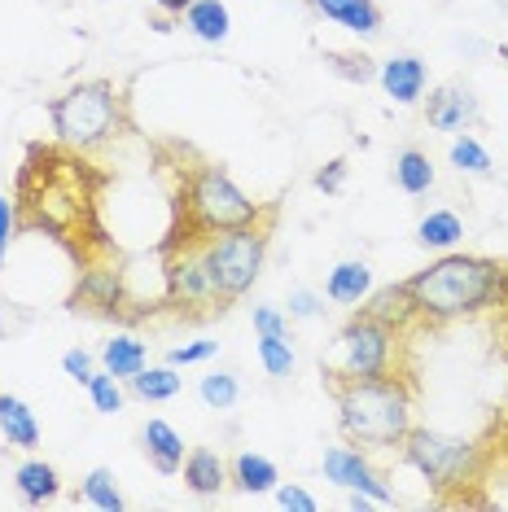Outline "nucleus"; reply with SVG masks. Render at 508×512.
<instances>
[{"label": "nucleus", "mask_w": 508, "mask_h": 512, "mask_svg": "<svg viewBox=\"0 0 508 512\" xmlns=\"http://www.w3.org/2000/svg\"><path fill=\"white\" fill-rule=\"evenodd\" d=\"M180 162L167 171L171 176V232L163 241V250H180V246H202L206 237L241 224H254V219L276 215V206H263L241 189V184L228 176L219 162L193 158V149L176 145Z\"/></svg>", "instance_id": "obj_1"}, {"label": "nucleus", "mask_w": 508, "mask_h": 512, "mask_svg": "<svg viewBox=\"0 0 508 512\" xmlns=\"http://www.w3.org/2000/svg\"><path fill=\"white\" fill-rule=\"evenodd\" d=\"M403 285L417 311V329H443V324L495 316L508 307V263L491 254L447 250Z\"/></svg>", "instance_id": "obj_2"}, {"label": "nucleus", "mask_w": 508, "mask_h": 512, "mask_svg": "<svg viewBox=\"0 0 508 512\" xmlns=\"http://www.w3.org/2000/svg\"><path fill=\"white\" fill-rule=\"evenodd\" d=\"M329 390H333V403H338V429L346 442L377 451V447H399L408 438L412 412H417V381H412V372L329 381Z\"/></svg>", "instance_id": "obj_3"}, {"label": "nucleus", "mask_w": 508, "mask_h": 512, "mask_svg": "<svg viewBox=\"0 0 508 512\" xmlns=\"http://www.w3.org/2000/svg\"><path fill=\"white\" fill-rule=\"evenodd\" d=\"M40 149H44V145H40ZM27 162L44 176L36 202H22V211H31V206H44V215H31L27 228L53 232V237L66 241V246L75 250V259H84V263L97 259L84 237H92L101 250H110L106 232H101V224H97V211H92V189H84L88 162H79L75 149H71V158L57 154V149H44V162H49V167H40V154L31 149Z\"/></svg>", "instance_id": "obj_4"}, {"label": "nucleus", "mask_w": 508, "mask_h": 512, "mask_svg": "<svg viewBox=\"0 0 508 512\" xmlns=\"http://www.w3.org/2000/svg\"><path fill=\"white\" fill-rule=\"evenodd\" d=\"M403 460L417 469L425 482L438 491V499H473L478 504L482 495H473L495 469L491 442H469L456 434H443V429H425L412 425L408 438L399 442Z\"/></svg>", "instance_id": "obj_5"}, {"label": "nucleus", "mask_w": 508, "mask_h": 512, "mask_svg": "<svg viewBox=\"0 0 508 512\" xmlns=\"http://www.w3.org/2000/svg\"><path fill=\"white\" fill-rule=\"evenodd\" d=\"M53 136L75 154H97L127 132V97L114 79H79L49 101Z\"/></svg>", "instance_id": "obj_6"}, {"label": "nucleus", "mask_w": 508, "mask_h": 512, "mask_svg": "<svg viewBox=\"0 0 508 512\" xmlns=\"http://www.w3.org/2000/svg\"><path fill=\"white\" fill-rule=\"evenodd\" d=\"M403 342H408V333L360 307L338 329V337H333V346L325 355V381H360V377L412 372V368H403V359H399Z\"/></svg>", "instance_id": "obj_7"}, {"label": "nucleus", "mask_w": 508, "mask_h": 512, "mask_svg": "<svg viewBox=\"0 0 508 512\" xmlns=\"http://www.w3.org/2000/svg\"><path fill=\"white\" fill-rule=\"evenodd\" d=\"M272 224L276 215L268 219H254V224L215 232V237L202 241V263L211 272V285L224 302L246 298L254 281L263 272V259H268V241H272Z\"/></svg>", "instance_id": "obj_8"}, {"label": "nucleus", "mask_w": 508, "mask_h": 512, "mask_svg": "<svg viewBox=\"0 0 508 512\" xmlns=\"http://www.w3.org/2000/svg\"><path fill=\"white\" fill-rule=\"evenodd\" d=\"M163 276H167V307L184 320H206V316H224L228 302L215 294L211 272L202 263V246H180L163 250Z\"/></svg>", "instance_id": "obj_9"}, {"label": "nucleus", "mask_w": 508, "mask_h": 512, "mask_svg": "<svg viewBox=\"0 0 508 512\" xmlns=\"http://www.w3.org/2000/svg\"><path fill=\"white\" fill-rule=\"evenodd\" d=\"M71 311H84V316H114V320H136V311H127V294H123V272L110 263L92 259L79 281L66 298Z\"/></svg>", "instance_id": "obj_10"}, {"label": "nucleus", "mask_w": 508, "mask_h": 512, "mask_svg": "<svg viewBox=\"0 0 508 512\" xmlns=\"http://www.w3.org/2000/svg\"><path fill=\"white\" fill-rule=\"evenodd\" d=\"M320 469H325V482L342 486V491H360V495L373 499V504H395V491L386 486V477L368 464V451L355 447V442H346V447H329Z\"/></svg>", "instance_id": "obj_11"}, {"label": "nucleus", "mask_w": 508, "mask_h": 512, "mask_svg": "<svg viewBox=\"0 0 508 512\" xmlns=\"http://www.w3.org/2000/svg\"><path fill=\"white\" fill-rule=\"evenodd\" d=\"M478 97L465 88V84H443L430 92V101H425V123L434 127V132H465V127L478 123Z\"/></svg>", "instance_id": "obj_12"}, {"label": "nucleus", "mask_w": 508, "mask_h": 512, "mask_svg": "<svg viewBox=\"0 0 508 512\" xmlns=\"http://www.w3.org/2000/svg\"><path fill=\"white\" fill-rule=\"evenodd\" d=\"M377 79L395 106H417L425 97V88H430V66L412 53H399V57H390V62L377 66Z\"/></svg>", "instance_id": "obj_13"}, {"label": "nucleus", "mask_w": 508, "mask_h": 512, "mask_svg": "<svg viewBox=\"0 0 508 512\" xmlns=\"http://www.w3.org/2000/svg\"><path fill=\"white\" fill-rule=\"evenodd\" d=\"M307 5L320 18L355 31V36H381V27H386V14H381L377 0H307Z\"/></svg>", "instance_id": "obj_14"}, {"label": "nucleus", "mask_w": 508, "mask_h": 512, "mask_svg": "<svg viewBox=\"0 0 508 512\" xmlns=\"http://www.w3.org/2000/svg\"><path fill=\"white\" fill-rule=\"evenodd\" d=\"M180 473H184V486L198 499H215L228 486V460L219 456L215 447H193L189 456H184Z\"/></svg>", "instance_id": "obj_15"}, {"label": "nucleus", "mask_w": 508, "mask_h": 512, "mask_svg": "<svg viewBox=\"0 0 508 512\" xmlns=\"http://www.w3.org/2000/svg\"><path fill=\"white\" fill-rule=\"evenodd\" d=\"M141 451H145V460L154 464L163 477H171V473H180V464H184V438H180V429L176 425H167V421H145V429H141Z\"/></svg>", "instance_id": "obj_16"}, {"label": "nucleus", "mask_w": 508, "mask_h": 512, "mask_svg": "<svg viewBox=\"0 0 508 512\" xmlns=\"http://www.w3.org/2000/svg\"><path fill=\"white\" fill-rule=\"evenodd\" d=\"M228 486L237 495H272L281 486V469L268 456H254V451H237L228 460Z\"/></svg>", "instance_id": "obj_17"}, {"label": "nucleus", "mask_w": 508, "mask_h": 512, "mask_svg": "<svg viewBox=\"0 0 508 512\" xmlns=\"http://www.w3.org/2000/svg\"><path fill=\"white\" fill-rule=\"evenodd\" d=\"M373 289H377L373 285V267H368L364 259H342L329 272V281H325V298L338 302V307H360Z\"/></svg>", "instance_id": "obj_18"}, {"label": "nucleus", "mask_w": 508, "mask_h": 512, "mask_svg": "<svg viewBox=\"0 0 508 512\" xmlns=\"http://www.w3.org/2000/svg\"><path fill=\"white\" fill-rule=\"evenodd\" d=\"M180 27L202 44H224L228 31H233V14H228L224 0H193V5L184 9Z\"/></svg>", "instance_id": "obj_19"}, {"label": "nucleus", "mask_w": 508, "mask_h": 512, "mask_svg": "<svg viewBox=\"0 0 508 512\" xmlns=\"http://www.w3.org/2000/svg\"><path fill=\"white\" fill-rule=\"evenodd\" d=\"M0 434H5V442L18 451L40 447V421L18 394H0Z\"/></svg>", "instance_id": "obj_20"}, {"label": "nucleus", "mask_w": 508, "mask_h": 512, "mask_svg": "<svg viewBox=\"0 0 508 512\" xmlns=\"http://www.w3.org/2000/svg\"><path fill=\"white\" fill-rule=\"evenodd\" d=\"M360 307L373 311L377 320L395 324V329H403V333H417V311H412V298H408V285H403V281L386 285V289H373Z\"/></svg>", "instance_id": "obj_21"}, {"label": "nucleus", "mask_w": 508, "mask_h": 512, "mask_svg": "<svg viewBox=\"0 0 508 512\" xmlns=\"http://www.w3.org/2000/svg\"><path fill=\"white\" fill-rule=\"evenodd\" d=\"M127 390L141 403H171L184 390V377L176 364H145L136 377H127Z\"/></svg>", "instance_id": "obj_22"}, {"label": "nucleus", "mask_w": 508, "mask_h": 512, "mask_svg": "<svg viewBox=\"0 0 508 512\" xmlns=\"http://www.w3.org/2000/svg\"><path fill=\"white\" fill-rule=\"evenodd\" d=\"M14 486L22 495V504H49V499L62 495V477H57V469L49 460H22L14 469Z\"/></svg>", "instance_id": "obj_23"}, {"label": "nucleus", "mask_w": 508, "mask_h": 512, "mask_svg": "<svg viewBox=\"0 0 508 512\" xmlns=\"http://www.w3.org/2000/svg\"><path fill=\"white\" fill-rule=\"evenodd\" d=\"M460 241H465V219H460L456 211H430V215H421L417 246L447 254V250H456Z\"/></svg>", "instance_id": "obj_24"}, {"label": "nucleus", "mask_w": 508, "mask_h": 512, "mask_svg": "<svg viewBox=\"0 0 508 512\" xmlns=\"http://www.w3.org/2000/svg\"><path fill=\"white\" fill-rule=\"evenodd\" d=\"M434 162H430V154L425 149H417V145H408V149H399V158H395V184L408 197H425L434 189Z\"/></svg>", "instance_id": "obj_25"}, {"label": "nucleus", "mask_w": 508, "mask_h": 512, "mask_svg": "<svg viewBox=\"0 0 508 512\" xmlns=\"http://www.w3.org/2000/svg\"><path fill=\"white\" fill-rule=\"evenodd\" d=\"M149 364V351H145V342H136L132 333H114L106 346H101V368L114 372V377H136Z\"/></svg>", "instance_id": "obj_26"}, {"label": "nucleus", "mask_w": 508, "mask_h": 512, "mask_svg": "<svg viewBox=\"0 0 508 512\" xmlns=\"http://www.w3.org/2000/svg\"><path fill=\"white\" fill-rule=\"evenodd\" d=\"M447 162H452L460 176H491V171H495L491 149L482 145L478 136H469V132H456L452 149H447Z\"/></svg>", "instance_id": "obj_27"}, {"label": "nucleus", "mask_w": 508, "mask_h": 512, "mask_svg": "<svg viewBox=\"0 0 508 512\" xmlns=\"http://www.w3.org/2000/svg\"><path fill=\"white\" fill-rule=\"evenodd\" d=\"M259 364L263 372H268L272 381H290L294 377V368H298V355H294V346H290V337H281V333H259Z\"/></svg>", "instance_id": "obj_28"}, {"label": "nucleus", "mask_w": 508, "mask_h": 512, "mask_svg": "<svg viewBox=\"0 0 508 512\" xmlns=\"http://www.w3.org/2000/svg\"><path fill=\"white\" fill-rule=\"evenodd\" d=\"M79 499H84L88 508H101V512L127 508V499H123V491H119V477H114V469H92L84 482H79Z\"/></svg>", "instance_id": "obj_29"}, {"label": "nucleus", "mask_w": 508, "mask_h": 512, "mask_svg": "<svg viewBox=\"0 0 508 512\" xmlns=\"http://www.w3.org/2000/svg\"><path fill=\"white\" fill-rule=\"evenodd\" d=\"M198 399L211 407V412H233L241 399V381L237 372H211V377L198 381Z\"/></svg>", "instance_id": "obj_30"}, {"label": "nucleus", "mask_w": 508, "mask_h": 512, "mask_svg": "<svg viewBox=\"0 0 508 512\" xmlns=\"http://www.w3.org/2000/svg\"><path fill=\"white\" fill-rule=\"evenodd\" d=\"M88 399L92 407H97L101 416H119L123 412V403H127V390H123V377H114V372H92V381H88Z\"/></svg>", "instance_id": "obj_31"}, {"label": "nucleus", "mask_w": 508, "mask_h": 512, "mask_svg": "<svg viewBox=\"0 0 508 512\" xmlns=\"http://www.w3.org/2000/svg\"><path fill=\"white\" fill-rule=\"evenodd\" d=\"M329 71L351 79V84H368V79H377V62L368 53H329Z\"/></svg>", "instance_id": "obj_32"}, {"label": "nucleus", "mask_w": 508, "mask_h": 512, "mask_svg": "<svg viewBox=\"0 0 508 512\" xmlns=\"http://www.w3.org/2000/svg\"><path fill=\"white\" fill-rule=\"evenodd\" d=\"M219 355V342H184V346H171L167 351V364L176 368H189V364H206V359Z\"/></svg>", "instance_id": "obj_33"}, {"label": "nucleus", "mask_w": 508, "mask_h": 512, "mask_svg": "<svg viewBox=\"0 0 508 512\" xmlns=\"http://www.w3.org/2000/svg\"><path fill=\"white\" fill-rule=\"evenodd\" d=\"M62 372L75 381V386H88L92 372H97V359H92V351H84V346H71V351L62 355Z\"/></svg>", "instance_id": "obj_34"}, {"label": "nucleus", "mask_w": 508, "mask_h": 512, "mask_svg": "<svg viewBox=\"0 0 508 512\" xmlns=\"http://www.w3.org/2000/svg\"><path fill=\"white\" fill-rule=\"evenodd\" d=\"M250 324H254V333H281V337H290V320H285V311H276V307H250Z\"/></svg>", "instance_id": "obj_35"}, {"label": "nucleus", "mask_w": 508, "mask_h": 512, "mask_svg": "<svg viewBox=\"0 0 508 512\" xmlns=\"http://www.w3.org/2000/svg\"><path fill=\"white\" fill-rule=\"evenodd\" d=\"M272 495H276V504H281L285 512H316V495H307L303 486H294V482H281Z\"/></svg>", "instance_id": "obj_36"}, {"label": "nucleus", "mask_w": 508, "mask_h": 512, "mask_svg": "<svg viewBox=\"0 0 508 512\" xmlns=\"http://www.w3.org/2000/svg\"><path fill=\"white\" fill-rule=\"evenodd\" d=\"M346 171H351V167H346V158H329L325 167L316 171V180H311V184H316L320 193H342L346 189Z\"/></svg>", "instance_id": "obj_37"}, {"label": "nucleus", "mask_w": 508, "mask_h": 512, "mask_svg": "<svg viewBox=\"0 0 508 512\" xmlns=\"http://www.w3.org/2000/svg\"><path fill=\"white\" fill-rule=\"evenodd\" d=\"M18 224H22V219H18V206L9 202L5 193H0V263L9 259V246H14V232H18Z\"/></svg>", "instance_id": "obj_38"}, {"label": "nucleus", "mask_w": 508, "mask_h": 512, "mask_svg": "<svg viewBox=\"0 0 508 512\" xmlns=\"http://www.w3.org/2000/svg\"><path fill=\"white\" fill-rule=\"evenodd\" d=\"M325 311V298L311 289H290V320H316Z\"/></svg>", "instance_id": "obj_39"}, {"label": "nucleus", "mask_w": 508, "mask_h": 512, "mask_svg": "<svg viewBox=\"0 0 508 512\" xmlns=\"http://www.w3.org/2000/svg\"><path fill=\"white\" fill-rule=\"evenodd\" d=\"M491 456H495V469H504L508 473V416H500L495 421V429H491Z\"/></svg>", "instance_id": "obj_40"}, {"label": "nucleus", "mask_w": 508, "mask_h": 512, "mask_svg": "<svg viewBox=\"0 0 508 512\" xmlns=\"http://www.w3.org/2000/svg\"><path fill=\"white\" fill-rule=\"evenodd\" d=\"M491 329H495V342H500V355L508 359V307L491 316Z\"/></svg>", "instance_id": "obj_41"}, {"label": "nucleus", "mask_w": 508, "mask_h": 512, "mask_svg": "<svg viewBox=\"0 0 508 512\" xmlns=\"http://www.w3.org/2000/svg\"><path fill=\"white\" fill-rule=\"evenodd\" d=\"M193 0H154L158 14H171V18H184V9H189Z\"/></svg>", "instance_id": "obj_42"}, {"label": "nucleus", "mask_w": 508, "mask_h": 512, "mask_svg": "<svg viewBox=\"0 0 508 512\" xmlns=\"http://www.w3.org/2000/svg\"><path fill=\"white\" fill-rule=\"evenodd\" d=\"M149 27H154L158 36H167V31H176V18H171V14H154V18H149Z\"/></svg>", "instance_id": "obj_43"}, {"label": "nucleus", "mask_w": 508, "mask_h": 512, "mask_svg": "<svg viewBox=\"0 0 508 512\" xmlns=\"http://www.w3.org/2000/svg\"><path fill=\"white\" fill-rule=\"evenodd\" d=\"M346 504H351L355 512H364V508H373V499H368V495H360V491H351V499H346Z\"/></svg>", "instance_id": "obj_44"}, {"label": "nucleus", "mask_w": 508, "mask_h": 512, "mask_svg": "<svg viewBox=\"0 0 508 512\" xmlns=\"http://www.w3.org/2000/svg\"><path fill=\"white\" fill-rule=\"evenodd\" d=\"M504 53H508V44H504Z\"/></svg>", "instance_id": "obj_45"}, {"label": "nucleus", "mask_w": 508, "mask_h": 512, "mask_svg": "<svg viewBox=\"0 0 508 512\" xmlns=\"http://www.w3.org/2000/svg\"><path fill=\"white\" fill-rule=\"evenodd\" d=\"M504 416H508V407H504Z\"/></svg>", "instance_id": "obj_46"}]
</instances>
